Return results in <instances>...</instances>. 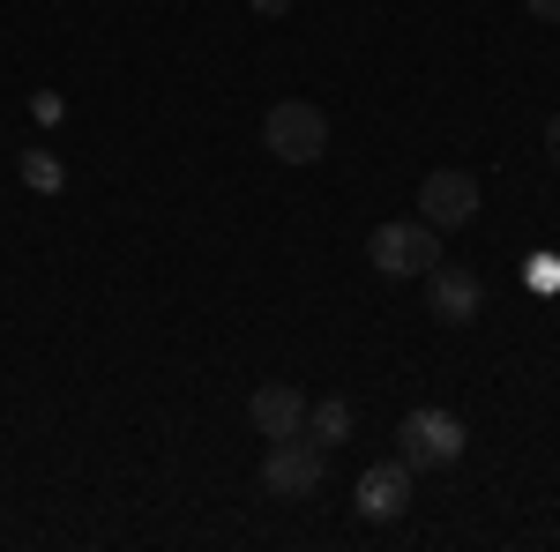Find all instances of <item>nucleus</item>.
<instances>
[{
    "mask_svg": "<svg viewBox=\"0 0 560 552\" xmlns=\"http://www.w3.org/2000/svg\"><path fill=\"white\" fill-rule=\"evenodd\" d=\"M478 277L471 269H456V261H433L427 269V314L433 321H448V329H464V321H478Z\"/></svg>",
    "mask_w": 560,
    "mask_h": 552,
    "instance_id": "nucleus-7",
    "label": "nucleus"
},
{
    "mask_svg": "<svg viewBox=\"0 0 560 552\" xmlns=\"http://www.w3.org/2000/svg\"><path fill=\"white\" fill-rule=\"evenodd\" d=\"M351 508H359V522H396V515L411 508V463H404V456H396V463H366Z\"/></svg>",
    "mask_w": 560,
    "mask_h": 552,
    "instance_id": "nucleus-6",
    "label": "nucleus"
},
{
    "mask_svg": "<svg viewBox=\"0 0 560 552\" xmlns=\"http://www.w3.org/2000/svg\"><path fill=\"white\" fill-rule=\"evenodd\" d=\"M247 419H255L261 441H284V433H300V425H306V396L292 381H261L255 396H247Z\"/></svg>",
    "mask_w": 560,
    "mask_h": 552,
    "instance_id": "nucleus-8",
    "label": "nucleus"
},
{
    "mask_svg": "<svg viewBox=\"0 0 560 552\" xmlns=\"http://www.w3.org/2000/svg\"><path fill=\"white\" fill-rule=\"evenodd\" d=\"M306 441H322V448H337V441H351V403L345 396H306Z\"/></svg>",
    "mask_w": 560,
    "mask_h": 552,
    "instance_id": "nucleus-9",
    "label": "nucleus"
},
{
    "mask_svg": "<svg viewBox=\"0 0 560 552\" xmlns=\"http://www.w3.org/2000/svg\"><path fill=\"white\" fill-rule=\"evenodd\" d=\"M322 478H329V448L322 441H306V433L269 441V456H261V493L269 501H314Z\"/></svg>",
    "mask_w": 560,
    "mask_h": 552,
    "instance_id": "nucleus-2",
    "label": "nucleus"
},
{
    "mask_svg": "<svg viewBox=\"0 0 560 552\" xmlns=\"http://www.w3.org/2000/svg\"><path fill=\"white\" fill-rule=\"evenodd\" d=\"M523 284L530 292H560V255H530L523 261Z\"/></svg>",
    "mask_w": 560,
    "mask_h": 552,
    "instance_id": "nucleus-11",
    "label": "nucleus"
},
{
    "mask_svg": "<svg viewBox=\"0 0 560 552\" xmlns=\"http://www.w3.org/2000/svg\"><path fill=\"white\" fill-rule=\"evenodd\" d=\"M261 142L277 165H322L329 157V113L306 105V97H277L269 120H261Z\"/></svg>",
    "mask_w": 560,
    "mask_h": 552,
    "instance_id": "nucleus-1",
    "label": "nucleus"
},
{
    "mask_svg": "<svg viewBox=\"0 0 560 552\" xmlns=\"http://www.w3.org/2000/svg\"><path fill=\"white\" fill-rule=\"evenodd\" d=\"M396 441H404V463L411 470H448V463H464L471 425L456 419V411H441V403H419L411 419L396 425Z\"/></svg>",
    "mask_w": 560,
    "mask_h": 552,
    "instance_id": "nucleus-3",
    "label": "nucleus"
},
{
    "mask_svg": "<svg viewBox=\"0 0 560 552\" xmlns=\"http://www.w3.org/2000/svg\"><path fill=\"white\" fill-rule=\"evenodd\" d=\"M478 172H456V165H441L419 179V216H427L433 232H456V224H471L478 216Z\"/></svg>",
    "mask_w": 560,
    "mask_h": 552,
    "instance_id": "nucleus-5",
    "label": "nucleus"
},
{
    "mask_svg": "<svg viewBox=\"0 0 560 552\" xmlns=\"http://www.w3.org/2000/svg\"><path fill=\"white\" fill-rule=\"evenodd\" d=\"M546 150H553V165H560V113L546 120Z\"/></svg>",
    "mask_w": 560,
    "mask_h": 552,
    "instance_id": "nucleus-14",
    "label": "nucleus"
},
{
    "mask_svg": "<svg viewBox=\"0 0 560 552\" xmlns=\"http://www.w3.org/2000/svg\"><path fill=\"white\" fill-rule=\"evenodd\" d=\"M247 8H255V15H269V23H277V15H284V8H292V0H247Z\"/></svg>",
    "mask_w": 560,
    "mask_h": 552,
    "instance_id": "nucleus-13",
    "label": "nucleus"
},
{
    "mask_svg": "<svg viewBox=\"0 0 560 552\" xmlns=\"http://www.w3.org/2000/svg\"><path fill=\"white\" fill-rule=\"evenodd\" d=\"M523 8H530L538 23H560V0H523Z\"/></svg>",
    "mask_w": 560,
    "mask_h": 552,
    "instance_id": "nucleus-12",
    "label": "nucleus"
},
{
    "mask_svg": "<svg viewBox=\"0 0 560 552\" xmlns=\"http://www.w3.org/2000/svg\"><path fill=\"white\" fill-rule=\"evenodd\" d=\"M366 261L382 277H427L433 261H441V232H433L427 216L419 224H374L366 232Z\"/></svg>",
    "mask_w": 560,
    "mask_h": 552,
    "instance_id": "nucleus-4",
    "label": "nucleus"
},
{
    "mask_svg": "<svg viewBox=\"0 0 560 552\" xmlns=\"http://www.w3.org/2000/svg\"><path fill=\"white\" fill-rule=\"evenodd\" d=\"M15 172H23V187H31V195H60V187H68V172H60V157H52V150H23V157H15Z\"/></svg>",
    "mask_w": 560,
    "mask_h": 552,
    "instance_id": "nucleus-10",
    "label": "nucleus"
}]
</instances>
